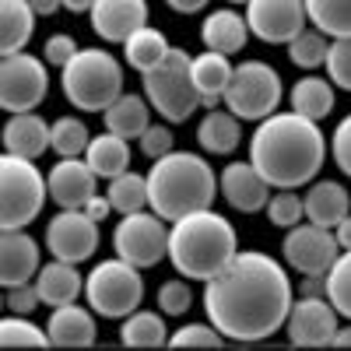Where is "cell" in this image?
<instances>
[{
  "instance_id": "30bf717a",
  "label": "cell",
  "mask_w": 351,
  "mask_h": 351,
  "mask_svg": "<svg viewBox=\"0 0 351 351\" xmlns=\"http://www.w3.org/2000/svg\"><path fill=\"white\" fill-rule=\"evenodd\" d=\"M112 250H116V256L130 260L141 271L155 267V263H162V256H169L165 218L155 215V211L120 215V221H116V228H112Z\"/></svg>"
},
{
  "instance_id": "9c48e42d",
  "label": "cell",
  "mask_w": 351,
  "mask_h": 351,
  "mask_svg": "<svg viewBox=\"0 0 351 351\" xmlns=\"http://www.w3.org/2000/svg\"><path fill=\"white\" fill-rule=\"evenodd\" d=\"M281 95H285L281 74L267 60H243L232 71V81H228V92H225L221 106L232 109L246 123H260V120H267L271 112H278Z\"/></svg>"
},
{
  "instance_id": "d6986e66",
  "label": "cell",
  "mask_w": 351,
  "mask_h": 351,
  "mask_svg": "<svg viewBox=\"0 0 351 351\" xmlns=\"http://www.w3.org/2000/svg\"><path fill=\"white\" fill-rule=\"evenodd\" d=\"M39 271H43L39 243L25 228H4V236H0V285L4 288L32 285Z\"/></svg>"
},
{
  "instance_id": "7402d4cb",
  "label": "cell",
  "mask_w": 351,
  "mask_h": 351,
  "mask_svg": "<svg viewBox=\"0 0 351 351\" xmlns=\"http://www.w3.org/2000/svg\"><path fill=\"white\" fill-rule=\"evenodd\" d=\"M302 204H306V221L324 228H337V221L351 215V193L337 180H313L302 193Z\"/></svg>"
},
{
  "instance_id": "f6af8a7d",
  "label": "cell",
  "mask_w": 351,
  "mask_h": 351,
  "mask_svg": "<svg viewBox=\"0 0 351 351\" xmlns=\"http://www.w3.org/2000/svg\"><path fill=\"white\" fill-rule=\"evenodd\" d=\"M36 306H43L36 281H32V285H14V288H4V309H8V313L32 316V309H36Z\"/></svg>"
},
{
  "instance_id": "bcb514c9",
  "label": "cell",
  "mask_w": 351,
  "mask_h": 351,
  "mask_svg": "<svg viewBox=\"0 0 351 351\" xmlns=\"http://www.w3.org/2000/svg\"><path fill=\"white\" fill-rule=\"evenodd\" d=\"M330 155H334V165L344 176H351V112L344 116V120L334 127V134H330Z\"/></svg>"
},
{
  "instance_id": "5b68a950",
  "label": "cell",
  "mask_w": 351,
  "mask_h": 351,
  "mask_svg": "<svg viewBox=\"0 0 351 351\" xmlns=\"http://www.w3.org/2000/svg\"><path fill=\"white\" fill-rule=\"evenodd\" d=\"M60 88L81 112H106L123 95V64L109 49H77L60 71Z\"/></svg>"
},
{
  "instance_id": "b9f144b4",
  "label": "cell",
  "mask_w": 351,
  "mask_h": 351,
  "mask_svg": "<svg viewBox=\"0 0 351 351\" xmlns=\"http://www.w3.org/2000/svg\"><path fill=\"white\" fill-rule=\"evenodd\" d=\"M327 77L334 81V88L351 92V36L344 39H330V53H327Z\"/></svg>"
},
{
  "instance_id": "9a60e30c",
  "label": "cell",
  "mask_w": 351,
  "mask_h": 351,
  "mask_svg": "<svg viewBox=\"0 0 351 351\" xmlns=\"http://www.w3.org/2000/svg\"><path fill=\"white\" fill-rule=\"evenodd\" d=\"M306 0H250L246 25L267 46H288L306 28Z\"/></svg>"
},
{
  "instance_id": "d590c367",
  "label": "cell",
  "mask_w": 351,
  "mask_h": 351,
  "mask_svg": "<svg viewBox=\"0 0 351 351\" xmlns=\"http://www.w3.org/2000/svg\"><path fill=\"white\" fill-rule=\"evenodd\" d=\"M88 144H92V134H88L84 120H77V116H60V120H53V127H49V148L60 158L84 155Z\"/></svg>"
},
{
  "instance_id": "8992f818",
  "label": "cell",
  "mask_w": 351,
  "mask_h": 351,
  "mask_svg": "<svg viewBox=\"0 0 351 351\" xmlns=\"http://www.w3.org/2000/svg\"><path fill=\"white\" fill-rule=\"evenodd\" d=\"M144 99L172 127L186 123L197 109H204V99L193 84V56L180 46H172L165 60L144 74Z\"/></svg>"
},
{
  "instance_id": "1f68e13d",
  "label": "cell",
  "mask_w": 351,
  "mask_h": 351,
  "mask_svg": "<svg viewBox=\"0 0 351 351\" xmlns=\"http://www.w3.org/2000/svg\"><path fill=\"white\" fill-rule=\"evenodd\" d=\"M169 49H172V46H169L165 32H158V28H152V25H144V28H137V32L123 43V60H127L134 71L148 74L155 64L165 60Z\"/></svg>"
},
{
  "instance_id": "3957f363",
  "label": "cell",
  "mask_w": 351,
  "mask_h": 351,
  "mask_svg": "<svg viewBox=\"0 0 351 351\" xmlns=\"http://www.w3.org/2000/svg\"><path fill=\"white\" fill-rule=\"evenodd\" d=\"M239 256V236L232 221L211 208L169 221V263L190 281L218 278Z\"/></svg>"
},
{
  "instance_id": "ab89813d",
  "label": "cell",
  "mask_w": 351,
  "mask_h": 351,
  "mask_svg": "<svg viewBox=\"0 0 351 351\" xmlns=\"http://www.w3.org/2000/svg\"><path fill=\"white\" fill-rule=\"evenodd\" d=\"M193 306V291H190V278H169L158 285V309L165 316H183Z\"/></svg>"
},
{
  "instance_id": "ffe728a7",
  "label": "cell",
  "mask_w": 351,
  "mask_h": 351,
  "mask_svg": "<svg viewBox=\"0 0 351 351\" xmlns=\"http://www.w3.org/2000/svg\"><path fill=\"white\" fill-rule=\"evenodd\" d=\"M95 309L92 306H56L46 319V330H49V344L56 348H92L99 341V327H95Z\"/></svg>"
},
{
  "instance_id": "816d5d0a",
  "label": "cell",
  "mask_w": 351,
  "mask_h": 351,
  "mask_svg": "<svg viewBox=\"0 0 351 351\" xmlns=\"http://www.w3.org/2000/svg\"><path fill=\"white\" fill-rule=\"evenodd\" d=\"M64 8H67L71 14H92L95 0H64Z\"/></svg>"
},
{
  "instance_id": "4fadbf2b",
  "label": "cell",
  "mask_w": 351,
  "mask_h": 351,
  "mask_svg": "<svg viewBox=\"0 0 351 351\" xmlns=\"http://www.w3.org/2000/svg\"><path fill=\"white\" fill-rule=\"evenodd\" d=\"M43 239H46L49 256L67 260V263H84L99 250V221L84 208H60V215L49 218Z\"/></svg>"
},
{
  "instance_id": "ee69618b",
  "label": "cell",
  "mask_w": 351,
  "mask_h": 351,
  "mask_svg": "<svg viewBox=\"0 0 351 351\" xmlns=\"http://www.w3.org/2000/svg\"><path fill=\"white\" fill-rule=\"evenodd\" d=\"M81 46L67 36V32H56V36H49L46 43H43V60L49 64V67H67L71 60H74V53H77Z\"/></svg>"
},
{
  "instance_id": "c3c4849f",
  "label": "cell",
  "mask_w": 351,
  "mask_h": 351,
  "mask_svg": "<svg viewBox=\"0 0 351 351\" xmlns=\"http://www.w3.org/2000/svg\"><path fill=\"white\" fill-rule=\"evenodd\" d=\"M165 4L176 11V14H200L211 0H165Z\"/></svg>"
},
{
  "instance_id": "681fc988",
  "label": "cell",
  "mask_w": 351,
  "mask_h": 351,
  "mask_svg": "<svg viewBox=\"0 0 351 351\" xmlns=\"http://www.w3.org/2000/svg\"><path fill=\"white\" fill-rule=\"evenodd\" d=\"M334 236H337V243H341V250H351V215L337 221V228H334Z\"/></svg>"
},
{
  "instance_id": "db71d44e",
  "label": "cell",
  "mask_w": 351,
  "mask_h": 351,
  "mask_svg": "<svg viewBox=\"0 0 351 351\" xmlns=\"http://www.w3.org/2000/svg\"><path fill=\"white\" fill-rule=\"evenodd\" d=\"M228 4H243V8H246V4H250V0H228Z\"/></svg>"
},
{
  "instance_id": "f35d334b",
  "label": "cell",
  "mask_w": 351,
  "mask_h": 351,
  "mask_svg": "<svg viewBox=\"0 0 351 351\" xmlns=\"http://www.w3.org/2000/svg\"><path fill=\"white\" fill-rule=\"evenodd\" d=\"M263 215H267V221L278 225V228H291V225H299L306 218V204L295 190H278V193H271Z\"/></svg>"
},
{
  "instance_id": "d4e9b609",
  "label": "cell",
  "mask_w": 351,
  "mask_h": 351,
  "mask_svg": "<svg viewBox=\"0 0 351 351\" xmlns=\"http://www.w3.org/2000/svg\"><path fill=\"white\" fill-rule=\"evenodd\" d=\"M232 60L218 49H204L193 56V84L204 99V109H218L225 92H228V81H232Z\"/></svg>"
},
{
  "instance_id": "f1b7e54d",
  "label": "cell",
  "mask_w": 351,
  "mask_h": 351,
  "mask_svg": "<svg viewBox=\"0 0 351 351\" xmlns=\"http://www.w3.org/2000/svg\"><path fill=\"white\" fill-rule=\"evenodd\" d=\"M288 106L295 109V112H302V116H309V120L319 123V120H324V116H330L334 106H337L334 81L316 77V74L299 77L295 84H291V92H288Z\"/></svg>"
},
{
  "instance_id": "603a6c76",
  "label": "cell",
  "mask_w": 351,
  "mask_h": 351,
  "mask_svg": "<svg viewBox=\"0 0 351 351\" xmlns=\"http://www.w3.org/2000/svg\"><path fill=\"white\" fill-rule=\"evenodd\" d=\"M84 278L77 271V263H67V260H49L43 263V271L36 274V288H39V299L43 306L56 309V306H67V302H77V295L84 291Z\"/></svg>"
},
{
  "instance_id": "f907efd6",
  "label": "cell",
  "mask_w": 351,
  "mask_h": 351,
  "mask_svg": "<svg viewBox=\"0 0 351 351\" xmlns=\"http://www.w3.org/2000/svg\"><path fill=\"white\" fill-rule=\"evenodd\" d=\"M28 4L36 8V14H39V18H46V14H53L56 8H64V0H28Z\"/></svg>"
},
{
  "instance_id": "e575fe53",
  "label": "cell",
  "mask_w": 351,
  "mask_h": 351,
  "mask_svg": "<svg viewBox=\"0 0 351 351\" xmlns=\"http://www.w3.org/2000/svg\"><path fill=\"white\" fill-rule=\"evenodd\" d=\"M327 53H330V36L319 32V28H302V32L288 43V60L295 64L299 71H316L327 64Z\"/></svg>"
},
{
  "instance_id": "8d00e7d4",
  "label": "cell",
  "mask_w": 351,
  "mask_h": 351,
  "mask_svg": "<svg viewBox=\"0 0 351 351\" xmlns=\"http://www.w3.org/2000/svg\"><path fill=\"white\" fill-rule=\"evenodd\" d=\"M324 295L344 319H351V250H341L334 267L324 274Z\"/></svg>"
},
{
  "instance_id": "6da1fadb",
  "label": "cell",
  "mask_w": 351,
  "mask_h": 351,
  "mask_svg": "<svg viewBox=\"0 0 351 351\" xmlns=\"http://www.w3.org/2000/svg\"><path fill=\"white\" fill-rule=\"evenodd\" d=\"M204 313L236 344H260L285 330V319L295 302L285 263L260 250H239L228 267L204 281Z\"/></svg>"
},
{
  "instance_id": "f546056e",
  "label": "cell",
  "mask_w": 351,
  "mask_h": 351,
  "mask_svg": "<svg viewBox=\"0 0 351 351\" xmlns=\"http://www.w3.org/2000/svg\"><path fill=\"white\" fill-rule=\"evenodd\" d=\"M84 158H88V165L95 169L99 180L109 183V180H116L120 172L130 169V141L120 137V134H112V130H106V134L92 137V144H88Z\"/></svg>"
},
{
  "instance_id": "5bb4252c",
  "label": "cell",
  "mask_w": 351,
  "mask_h": 351,
  "mask_svg": "<svg viewBox=\"0 0 351 351\" xmlns=\"http://www.w3.org/2000/svg\"><path fill=\"white\" fill-rule=\"evenodd\" d=\"M337 309L327 295H302L291 302V313L285 319V337L295 348H327L334 344V334L341 330Z\"/></svg>"
},
{
  "instance_id": "4dcf8cb0",
  "label": "cell",
  "mask_w": 351,
  "mask_h": 351,
  "mask_svg": "<svg viewBox=\"0 0 351 351\" xmlns=\"http://www.w3.org/2000/svg\"><path fill=\"white\" fill-rule=\"evenodd\" d=\"M169 327H165V313L152 309H134L130 316L120 319V344L123 348H165L169 344Z\"/></svg>"
},
{
  "instance_id": "f5cc1de1",
  "label": "cell",
  "mask_w": 351,
  "mask_h": 351,
  "mask_svg": "<svg viewBox=\"0 0 351 351\" xmlns=\"http://www.w3.org/2000/svg\"><path fill=\"white\" fill-rule=\"evenodd\" d=\"M334 348H351V327H341L334 334Z\"/></svg>"
},
{
  "instance_id": "d6a6232c",
  "label": "cell",
  "mask_w": 351,
  "mask_h": 351,
  "mask_svg": "<svg viewBox=\"0 0 351 351\" xmlns=\"http://www.w3.org/2000/svg\"><path fill=\"white\" fill-rule=\"evenodd\" d=\"M106 197H109V204H112L116 215L144 211V208H148V176H141V172L127 169V172L116 176V180H109Z\"/></svg>"
},
{
  "instance_id": "44dd1931",
  "label": "cell",
  "mask_w": 351,
  "mask_h": 351,
  "mask_svg": "<svg viewBox=\"0 0 351 351\" xmlns=\"http://www.w3.org/2000/svg\"><path fill=\"white\" fill-rule=\"evenodd\" d=\"M49 127L43 116L32 109V112H11V120L4 123V152L11 155H21V158H43L49 152Z\"/></svg>"
},
{
  "instance_id": "ac0fdd59",
  "label": "cell",
  "mask_w": 351,
  "mask_h": 351,
  "mask_svg": "<svg viewBox=\"0 0 351 351\" xmlns=\"http://www.w3.org/2000/svg\"><path fill=\"white\" fill-rule=\"evenodd\" d=\"M88 18H92V32L102 43L123 46L137 28L148 25V0H95Z\"/></svg>"
},
{
  "instance_id": "277c9868",
  "label": "cell",
  "mask_w": 351,
  "mask_h": 351,
  "mask_svg": "<svg viewBox=\"0 0 351 351\" xmlns=\"http://www.w3.org/2000/svg\"><path fill=\"white\" fill-rule=\"evenodd\" d=\"M218 193V172L197 152H169L148 169V208L165 221L211 208Z\"/></svg>"
},
{
  "instance_id": "4316f807",
  "label": "cell",
  "mask_w": 351,
  "mask_h": 351,
  "mask_svg": "<svg viewBox=\"0 0 351 351\" xmlns=\"http://www.w3.org/2000/svg\"><path fill=\"white\" fill-rule=\"evenodd\" d=\"M36 8L28 0H0V56L21 53L36 36Z\"/></svg>"
},
{
  "instance_id": "7dc6e473",
  "label": "cell",
  "mask_w": 351,
  "mask_h": 351,
  "mask_svg": "<svg viewBox=\"0 0 351 351\" xmlns=\"http://www.w3.org/2000/svg\"><path fill=\"white\" fill-rule=\"evenodd\" d=\"M84 211H88V215H92L95 221H106V218L112 215V204H109V197H106V193H95L92 200H88V204H84Z\"/></svg>"
},
{
  "instance_id": "e0dca14e",
  "label": "cell",
  "mask_w": 351,
  "mask_h": 351,
  "mask_svg": "<svg viewBox=\"0 0 351 351\" xmlns=\"http://www.w3.org/2000/svg\"><path fill=\"white\" fill-rule=\"evenodd\" d=\"M46 180H49V200L56 208H84V204L99 193V176L88 165L84 155L60 158L49 169Z\"/></svg>"
},
{
  "instance_id": "836d02e7",
  "label": "cell",
  "mask_w": 351,
  "mask_h": 351,
  "mask_svg": "<svg viewBox=\"0 0 351 351\" xmlns=\"http://www.w3.org/2000/svg\"><path fill=\"white\" fill-rule=\"evenodd\" d=\"M306 14L330 39L351 36V0H306Z\"/></svg>"
},
{
  "instance_id": "484cf974",
  "label": "cell",
  "mask_w": 351,
  "mask_h": 351,
  "mask_svg": "<svg viewBox=\"0 0 351 351\" xmlns=\"http://www.w3.org/2000/svg\"><path fill=\"white\" fill-rule=\"evenodd\" d=\"M197 144L208 155H232L243 144V120L232 109H208L197 123Z\"/></svg>"
},
{
  "instance_id": "8fae6325",
  "label": "cell",
  "mask_w": 351,
  "mask_h": 351,
  "mask_svg": "<svg viewBox=\"0 0 351 351\" xmlns=\"http://www.w3.org/2000/svg\"><path fill=\"white\" fill-rule=\"evenodd\" d=\"M49 64L32 53H11L0 64V109L4 112H32L49 92Z\"/></svg>"
},
{
  "instance_id": "ba28073f",
  "label": "cell",
  "mask_w": 351,
  "mask_h": 351,
  "mask_svg": "<svg viewBox=\"0 0 351 351\" xmlns=\"http://www.w3.org/2000/svg\"><path fill=\"white\" fill-rule=\"evenodd\" d=\"M84 299L99 316L123 319L134 309H141V302H144V274L123 256L102 260L84 278Z\"/></svg>"
},
{
  "instance_id": "7bdbcfd3",
  "label": "cell",
  "mask_w": 351,
  "mask_h": 351,
  "mask_svg": "<svg viewBox=\"0 0 351 351\" xmlns=\"http://www.w3.org/2000/svg\"><path fill=\"white\" fill-rule=\"evenodd\" d=\"M137 144H141V155L144 158H162V155H169V152H176V134H172V123H152L148 130H144L141 137H137Z\"/></svg>"
},
{
  "instance_id": "74e56055",
  "label": "cell",
  "mask_w": 351,
  "mask_h": 351,
  "mask_svg": "<svg viewBox=\"0 0 351 351\" xmlns=\"http://www.w3.org/2000/svg\"><path fill=\"white\" fill-rule=\"evenodd\" d=\"M0 344L4 348H46L49 344V330L32 324L28 316L8 313L0 319Z\"/></svg>"
},
{
  "instance_id": "7a4b0ae2",
  "label": "cell",
  "mask_w": 351,
  "mask_h": 351,
  "mask_svg": "<svg viewBox=\"0 0 351 351\" xmlns=\"http://www.w3.org/2000/svg\"><path fill=\"white\" fill-rule=\"evenodd\" d=\"M327 134L316 120L288 109L271 112L260 120L250 137V162L267 176L274 190H299L309 186L327 162Z\"/></svg>"
},
{
  "instance_id": "60d3db41",
  "label": "cell",
  "mask_w": 351,
  "mask_h": 351,
  "mask_svg": "<svg viewBox=\"0 0 351 351\" xmlns=\"http://www.w3.org/2000/svg\"><path fill=\"white\" fill-rule=\"evenodd\" d=\"M169 344L172 348H221L225 344V334L208 319V324H186L180 330H172Z\"/></svg>"
},
{
  "instance_id": "52a82bcc",
  "label": "cell",
  "mask_w": 351,
  "mask_h": 351,
  "mask_svg": "<svg viewBox=\"0 0 351 351\" xmlns=\"http://www.w3.org/2000/svg\"><path fill=\"white\" fill-rule=\"evenodd\" d=\"M49 180L39 172L36 158H21L4 152L0 158V225L28 228L46 208Z\"/></svg>"
},
{
  "instance_id": "83f0119b",
  "label": "cell",
  "mask_w": 351,
  "mask_h": 351,
  "mask_svg": "<svg viewBox=\"0 0 351 351\" xmlns=\"http://www.w3.org/2000/svg\"><path fill=\"white\" fill-rule=\"evenodd\" d=\"M102 120H106V130L134 141V137H141L144 130L152 127V102L144 99V95L123 92L120 99H116V102L102 112Z\"/></svg>"
},
{
  "instance_id": "7c38bea8",
  "label": "cell",
  "mask_w": 351,
  "mask_h": 351,
  "mask_svg": "<svg viewBox=\"0 0 351 351\" xmlns=\"http://www.w3.org/2000/svg\"><path fill=\"white\" fill-rule=\"evenodd\" d=\"M281 256L295 274H319L324 278L334 267V260L341 256V243L334 236V228L299 221V225L288 228V236L281 243Z\"/></svg>"
},
{
  "instance_id": "cb8c5ba5",
  "label": "cell",
  "mask_w": 351,
  "mask_h": 351,
  "mask_svg": "<svg viewBox=\"0 0 351 351\" xmlns=\"http://www.w3.org/2000/svg\"><path fill=\"white\" fill-rule=\"evenodd\" d=\"M250 25H246V14L232 11V8H221V11H211L200 25V43L204 49H218L225 56H236L246 39H250Z\"/></svg>"
},
{
  "instance_id": "2e32d148",
  "label": "cell",
  "mask_w": 351,
  "mask_h": 351,
  "mask_svg": "<svg viewBox=\"0 0 351 351\" xmlns=\"http://www.w3.org/2000/svg\"><path fill=\"white\" fill-rule=\"evenodd\" d=\"M218 190L225 197V204L239 215H256L267 208L271 200V183L253 162H228L218 172Z\"/></svg>"
}]
</instances>
